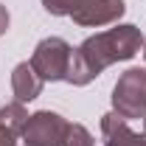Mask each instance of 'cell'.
I'll return each mask as SVG.
<instances>
[{
    "label": "cell",
    "mask_w": 146,
    "mask_h": 146,
    "mask_svg": "<svg viewBox=\"0 0 146 146\" xmlns=\"http://www.w3.org/2000/svg\"><path fill=\"white\" fill-rule=\"evenodd\" d=\"M141 45H143V34L132 23L115 25V28H107V31H98V34L87 36L73 51L65 82L73 84V87H84L96 76H101L110 65L132 59L141 51Z\"/></svg>",
    "instance_id": "cell-1"
},
{
    "label": "cell",
    "mask_w": 146,
    "mask_h": 146,
    "mask_svg": "<svg viewBox=\"0 0 146 146\" xmlns=\"http://www.w3.org/2000/svg\"><path fill=\"white\" fill-rule=\"evenodd\" d=\"M112 112H118L121 118H143L146 115V70L143 68H129L118 76L115 87H112Z\"/></svg>",
    "instance_id": "cell-2"
},
{
    "label": "cell",
    "mask_w": 146,
    "mask_h": 146,
    "mask_svg": "<svg viewBox=\"0 0 146 146\" xmlns=\"http://www.w3.org/2000/svg\"><path fill=\"white\" fill-rule=\"evenodd\" d=\"M73 48L62 36H45L39 39L31 54V68L39 73L42 82H65L68 68H70Z\"/></svg>",
    "instance_id": "cell-3"
},
{
    "label": "cell",
    "mask_w": 146,
    "mask_h": 146,
    "mask_svg": "<svg viewBox=\"0 0 146 146\" xmlns=\"http://www.w3.org/2000/svg\"><path fill=\"white\" fill-rule=\"evenodd\" d=\"M68 118H62L54 110H39L28 115V124L23 129V141L25 146H59L65 129H68Z\"/></svg>",
    "instance_id": "cell-4"
},
{
    "label": "cell",
    "mask_w": 146,
    "mask_h": 146,
    "mask_svg": "<svg viewBox=\"0 0 146 146\" xmlns=\"http://www.w3.org/2000/svg\"><path fill=\"white\" fill-rule=\"evenodd\" d=\"M124 11H127L124 0H82L70 11V20L84 28H101V25L118 23Z\"/></svg>",
    "instance_id": "cell-5"
},
{
    "label": "cell",
    "mask_w": 146,
    "mask_h": 146,
    "mask_svg": "<svg viewBox=\"0 0 146 146\" xmlns=\"http://www.w3.org/2000/svg\"><path fill=\"white\" fill-rule=\"evenodd\" d=\"M101 135L104 146H146V135H138L127 127V118L118 112H107L101 118Z\"/></svg>",
    "instance_id": "cell-6"
},
{
    "label": "cell",
    "mask_w": 146,
    "mask_h": 146,
    "mask_svg": "<svg viewBox=\"0 0 146 146\" xmlns=\"http://www.w3.org/2000/svg\"><path fill=\"white\" fill-rule=\"evenodd\" d=\"M42 79H39V73L31 68V62H20L17 68L11 70V90H14V98H17L20 104H25V101H34L36 96L42 93Z\"/></svg>",
    "instance_id": "cell-7"
},
{
    "label": "cell",
    "mask_w": 146,
    "mask_h": 146,
    "mask_svg": "<svg viewBox=\"0 0 146 146\" xmlns=\"http://www.w3.org/2000/svg\"><path fill=\"white\" fill-rule=\"evenodd\" d=\"M0 124H6V127L11 129V132L23 135V129H25V124H28V110L23 107L20 101L0 107Z\"/></svg>",
    "instance_id": "cell-8"
},
{
    "label": "cell",
    "mask_w": 146,
    "mask_h": 146,
    "mask_svg": "<svg viewBox=\"0 0 146 146\" xmlns=\"http://www.w3.org/2000/svg\"><path fill=\"white\" fill-rule=\"evenodd\" d=\"M59 146H93V135L87 132V127H82V124H68Z\"/></svg>",
    "instance_id": "cell-9"
},
{
    "label": "cell",
    "mask_w": 146,
    "mask_h": 146,
    "mask_svg": "<svg viewBox=\"0 0 146 146\" xmlns=\"http://www.w3.org/2000/svg\"><path fill=\"white\" fill-rule=\"evenodd\" d=\"M82 0H42V9L54 17H70V11L79 6Z\"/></svg>",
    "instance_id": "cell-10"
},
{
    "label": "cell",
    "mask_w": 146,
    "mask_h": 146,
    "mask_svg": "<svg viewBox=\"0 0 146 146\" xmlns=\"http://www.w3.org/2000/svg\"><path fill=\"white\" fill-rule=\"evenodd\" d=\"M17 132H11V129L6 127V124H0V146H17Z\"/></svg>",
    "instance_id": "cell-11"
},
{
    "label": "cell",
    "mask_w": 146,
    "mask_h": 146,
    "mask_svg": "<svg viewBox=\"0 0 146 146\" xmlns=\"http://www.w3.org/2000/svg\"><path fill=\"white\" fill-rule=\"evenodd\" d=\"M9 23H11V17H9V9H6V6H0V36L9 31Z\"/></svg>",
    "instance_id": "cell-12"
},
{
    "label": "cell",
    "mask_w": 146,
    "mask_h": 146,
    "mask_svg": "<svg viewBox=\"0 0 146 146\" xmlns=\"http://www.w3.org/2000/svg\"><path fill=\"white\" fill-rule=\"evenodd\" d=\"M143 59H146V36H143Z\"/></svg>",
    "instance_id": "cell-13"
},
{
    "label": "cell",
    "mask_w": 146,
    "mask_h": 146,
    "mask_svg": "<svg viewBox=\"0 0 146 146\" xmlns=\"http://www.w3.org/2000/svg\"><path fill=\"white\" fill-rule=\"evenodd\" d=\"M143 135H146V115H143Z\"/></svg>",
    "instance_id": "cell-14"
}]
</instances>
